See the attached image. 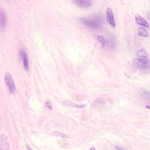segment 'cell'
<instances>
[{
    "instance_id": "8fae6325",
    "label": "cell",
    "mask_w": 150,
    "mask_h": 150,
    "mask_svg": "<svg viewBox=\"0 0 150 150\" xmlns=\"http://www.w3.org/2000/svg\"><path fill=\"white\" fill-rule=\"evenodd\" d=\"M97 40L98 42L101 44L102 47H103L105 43V40L104 37L102 36H98L97 38Z\"/></svg>"
},
{
    "instance_id": "9c48e42d",
    "label": "cell",
    "mask_w": 150,
    "mask_h": 150,
    "mask_svg": "<svg viewBox=\"0 0 150 150\" xmlns=\"http://www.w3.org/2000/svg\"><path fill=\"white\" fill-rule=\"evenodd\" d=\"M138 35L141 37H147L148 36V33L147 31L142 28H138Z\"/></svg>"
},
{
    "instance_id": "6da1fadb",
    "label": "cell",
    "mask_w": 150,
    "mask_h": 150,
    "mask_svg": "<svg viewBox=\"0 0 150 150\" xmlns=\"http://www.w3.org/2000/svg\"><path fill=\"white\" fill-rule=\"evenodd\" d=\"M79 20L81 24L92 28L98 29L101 26V20L99 18L93 19L81 18Z\"/></svg>"
},
{
    "instance_id": "9a60e30c",
    "label": "cell",
    "mask_w": 150,
    "mask_h": 150,
    "mask_svg": "<svg viewBox=\"0 0 150 150\" xmlns=\"http://www.w3.org/2000/svg\"><path fill=\"white\" fill-rule=\"evenodd\" d=\"M53 134L54 135H55L62 138H66L67 137V136L65 134L59 132H54Z\"/></svg>"
},
{
    "instance_id": "2e32d148",
    "label": "cell",
    "mask_w": 150,
    "mask_h": 150,
    "mask_svg": "<svg viewBox=\"0 0 150 150\" xmlns=\"http://www.w3.org/2000/svg\"><path fill=\"white\" fill-rule=\"evenodd\" d=\"M146 108H147L150 109V105L146 106Z\"/></svg>"
},
{
    "instance_id": "5bb4252c",
    "label": "cell",
    "mask_w": 150,
    "mask_h": 150,
    "mask_svg": "<svg viewBox=\"0 0 150 150\" xmlns=\"http://www.w3.org/2000/svg\"><path fill=\"white\" fill-rule=\"evenodd\" d=\"M45 106L48 108L52 110V107L51 102L48 100H47L45 103Z\"/></svg>"
},
{
    "instance_id": "52a82bcc",
    "label": "cell",
    "mask_w": 150,
    "mask_h": 150,
    "mask_svg": "<svg viewBox=\"0 0 150 150\" xmlns=\"http://www.w3.org/2000/svg\"><path fill=\"white\" fill-rule=\"evenodd\" d=\"M136 22L141 25L146 27H149V24L147 22L143 17L138 14L136 15L135 17Z\"/></svg>"
},
{
    "instance_id": "7c38bea8",
    "label": "cell",
    "mask_w": 150,
    "mask_h": 150,
    "mask_svg": "<svg viewBox=\"0 0 150 150\" xmlns=\"http://www.w3.org/2000/svg\"><path fill=\"white\" fill-rule=\"evenodd\" d=\"M107 44L110 47L112 48L114 47L115 43L114 39L111 38L108 39L107 41Z\"/></svg>"
},
{
    "instance_id": "4fadbf2b",
    "label": "cell",
    "mask_w": 150,
    "mask_h": 150,
    "mask_svg": "<svg viewBox=\"0 0 150 150\" xmlns=\"http://www.w3.org/2000/svg\"><path fill=\"white\" fill-rule=\"evenodd\" d=\"M63 105L67 107L74 106V107L75 105H73V103L71 102L68 101H64L62 102Z\"/></svg>"
},
{
    "instance_id": "30bf717a",
    "label": "cell",
    "mask_w": 150,
    "mask_h": 150,
    "mask_svg": "<svg viewBox=\"0 0 150 150\" xmlns=\"http://www.w3.org/2000/svg\"><path fill=\"white\" fill-rule=\"evenodd\" d=\"M136 54L138 57L141 58H146L147 56L146 52L143 49H141L138 50Z\"/></svg>"
},
{
    "instance_id": "277c9868",
    "label": "cell",
    "mask_w": 150,
    "mask_h": 150,
    "mask_svg": "<svg viewBox=\"0 0 150 150\" xmlns=\"http://www.w3.org/2000/svg\"><path fill=\"white\" fill-rule=\"evenodd\" d=\"M78 6L83 8H86L91 6V2L88 0H72Z\"/></svg>"
},
{
    "instance_id": "3957f363",
    "label": "cell",
    "mask_w": 150,
    "mask_h": 150,
    "mask_svg": "<svg viewBox=\"0 0 150 150\" xmlns=\"http://www.w3.org/2000/svg\"><path fill=\"white\" fill-rule=\"evenodd\" d=\"M5 81L11 93H13L15 90V85L11 76L9 74L7 73L6 74Z\"/></svg>"
},
{
    "instance_id": "ba28073f",
    "label": "cell",
    "mask_w": 150,
    "mask_h": 150,
    "mask_svg": "<svg viewBox=\"0 0 150 150\" xmlns=\"http://www.w3.org/2000/svg\"><path fill=\"white\" fill-rule=\"evenodd\" d=\"M0 20L1 27L3 28L5 26L6 24V16L4 12L1 10L0 13Z\"/></svg>"
},
{
    "instance_id": "7a4b0ae2",
    "label": "cell",
    "mask_w": 150,
    "mask_h": 150,
    "mask_svg": "<svg viewBox=\"0 0 150 150\" xmlns=\"http://www.w3.org/2000/svg\"><path fill=\"white\" fill-rule=\"evenodd\" d=\"M133 62L136 66L142 70L149 69L150 67V62L148 59L143 58H135Z\"/></svg>"
},
{
    "instance_id": "5b68a950",
    "label": "cell",
    "mask_w": 150,
    "mask_h": 150,
    "mask_svg": "<svg viewBox=\"0 0 150 150\" xmlns=\"http://www.w3.org/2000/svg\"><path fill=\"white\" fill-rule=\"evenodd\" d=\"M106 16L107 20L108 23L113 27L115 26V23L114 18V16L112 9L108 8H107Z\"/></svg>"
},
{
    "instance_id": "8992f818",
    "label": "cell",
    "mask_w": 150,
    "mask_h": 150,
    "mask_svg": "<svg viewBox=\"0 0 150 150\" xmlns=\"http://www.w3.org/2000/svg\"><path fill=\"white\" fill-rule=\"evenodd\" d=\"M20 55L21 57L24 67L25 69L28 70L29 69V63L28 59L25 52L23 50L20 51Z\"/></svg>"
}]
</instances>
